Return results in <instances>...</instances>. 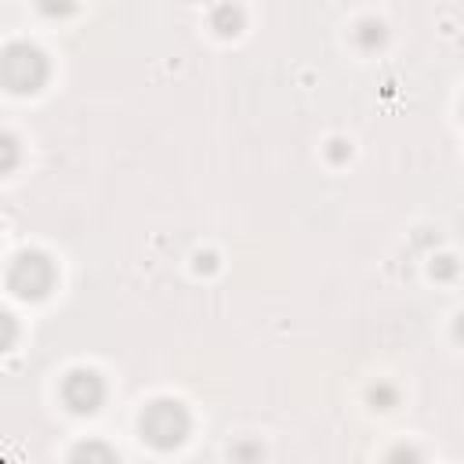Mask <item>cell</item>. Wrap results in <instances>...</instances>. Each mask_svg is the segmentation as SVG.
<instances>
[{
  "label": "cell",
  "mask_w": 464,
  "mask_h": 464,
  "mask_svg": "<svg viewBox=\"0 0 464 464\" xmlns=\"http://www.w3.org/2000/svg\"><path fill=\"white\" fill-rule=\"evenodd\" d=\"M54 279H58V268H54V261L44 250H22L7 265V290L14 297H22V301L47 297Z\"/></svg>",
  "instance_id": "3"
},
{
  "label": "cell",
  "mask_w": 464,
  "mask_h": 464,
  "mask_svg": "<svg viewBox=\"0 0 464 464\" xmlns=\"http://www.w3.org/2000/svg\"><path fill=\"white\" fill-rule=\"evenodd\" d=\"M348 156H352V149H348V141H341V138H334V141H330V160H334V163H344Z\"/></svg>",
  "instance_id": "12"
},
{
  "label": "cell",
  "mask_w": 464,
  "mask_h": 464,
  "mask_svg": "<svg viewBox=\"0 0 464 464\" xmlns=\"http://www.w3.org/2000/svg\"><path fill=\"white\" fill-rule=\"evenodd\" d=\"M218 257L214 254H196V272H214Z\"/></svg>",
  "instance_id": "14"
},
{
  "label": "cell",
  "mask_w": 464,
  "mask_h": 464,
  "mask_svg": "<svg viewBox=\"0 0 464 464\" xmlns=\"http://www.w3.org/2000/svg\"><path fill=\"white\" fill-rule=\"evenodd\" d=\"M72 460H116V450H109L105 442H80L72 450Z\"/></svg>",
  "instance_id": "8"
},
{
  "label": "cell",
  "mask_w": 464,
  "mask_h": 464,
  "mask_svg": "<svg viewBox=\"0 0 464 464\" xmlns=\"http://www.w3.org/2000/svg\"><path fill=\"white\" fill-rule=\"evenodd\" d=\"M352 40H355L359 51H377V47H384V40H388V25H384L381 18H362V22L352 29Z\"/></svg>",
  "instance_id": "6"
},
{
  "label": "cell",
  "mask_w": 464,
  "mask_h": 464,
  "mask_svg": "<svg viewBox=\"0 0 464 464\" xmlns=\"http://www.w3.org/2000/svg\"><path fill=\"white\" fill-rule=\"evenodd\" d=\"M36 7L44 18H69L80 7V0H36Z\"/></svg>",
  "instance_id": "9"
},
{
  "label": "cell",
  "mask_w": 464,
  "mask_h": 464,
  "mask_svg": "<svg viewBox=\"0 0 464 464\" xmlns=\"http://www.w3.org/2000/svg\"><path fill=\"white\" fill-rule=\"evenodd\" d=\"M58 395H62V402H65L69 413H80V417H83V413H94V410L105 402V381H102L94 370L76 366V370H69V373L62 377Z\"/></svg>",
  "instance_id": "4"
},
{
  "label": "cell",
  "mask_w": 464,
  "mask_h": 464,
  "mask_svg": "<svg viewBox=\"0 0 464 464\" xmlns=\"http://www.w3.org/2000/svg\"><path fill=\"white\" fill-rule=\"evenodd\" d=\"M453 337H457V341L464 344V312H460V315L453 319Z\"/></svg>",
  "instance_id": "15"
},
{
  "label": "cell",
  "mask_w": 464,
  "mask_h": 464,
  "mask_svg": "<svg viewBox=\"0 0 464 464\" xmlns=\"http://www.w3.org/2000/svg\"><path fill=\"white\" fill-rule=\"evenodd\" d=\"M14 163H18V141L14 134H4V174H11Z\"/></svg>",
  "instance_id": "11"
},
{
  "label": "cell",
  "mask_w": 464,
  "mask_h": 464,
  "mask_svg": "<svg viewBox=\"0 0 464 464\" xmlns=\"http://www.w3.org/2000/svg\"><path fill=\"white\" fill-rule=\"evenodd\" d=\"M0 323H4V341H0V348H11V344H14V315H11V312H4V319H0Z\"/></svg>",
  "instance_id": "13"
},
{
  "label": "cell",
  "mask_w": 464,
  "mask_h": 464,
  "mask_svg": "<svg viewBox=\"0 0 464 464\" xmlns=\"http://www.w3.org/2000/svg\"><path fill=\"white\" fill-rule=\"evenodd\" d=\"M388 457H392V460H395V457H417V450H406V446H399V450H392Z\"/></svg>",
  "instance_id": "16"
},
{
  "label": "cell",
  "mask_w": 464,
  "mask_h": 464,
  "mask_svg": "<svg viewBox=\"0 0 464 464\" xmlns=\"http://www.w3.org/2000/svg\"><path fill=\"white\" fill-rule=\"evenodd\" d=\"M47 72H51L47 54H44L40 47L25 44V40L7 44L4 54H0V80H4V87L14 91V94H33V91H40V87L47 83Z\"/></svg>",
  "instance_id": "2"
},
{
  "label": "cell",
  "mask_w": 464,
  "mask_h": 464,
  "mask_svg": "<svg viewBox=\"0 0 464 464\" xmlns=\"http://www.w3.org/2000/svg\"><path fill=\"white\" fill-rule=\"evenodd\" d=\"M138 431L152 450L167 453L188 439L192 417H188L185 402H178V399H152L138 417Z\"/></svg>",
  "instance_id": "1"
},
{
  "label": "cell",
  "mask_w": 464,
  "mask_h": 464,
  "mask_svg": "<svg viewBox=\"0 0 464 464\" xmlns=\"http://www.w3.org/2000/svg\"><path fill=\"white\" fill-rule=\"evenodd\" d=\"M243 22H246V14H243V7L236 0H218L210 7V29L218 36H239L243 33Z\"/></svg>",
  "instance_id": "5"
},
{
  "label": "cell",
  "mask_w": 464,
  "mask_h": 464,
  "mask_svg": "<svg viewBox=\"0 0 464 464\" xmlns=\"http://www.w3.org/2000/svg\"><path fill=\"white\" fill-rule=\"evenodd\" d=\"M366 399H370L373 410H392V406H399V388L388 384V381H377V384H370Z\"/></svg>",
  "instance_id": "7"
},
{
  "label": "cell",
  "mask_w": 464,
  "mask_h": 464,
  "mask_svg": "<svg viewBox=\"0 0 464 464\" xmlns=\"http://www.w3.org/2000/svg\"><path fill=\"white\" fill-rule=\"evenodd\" d=\"M428 272H431L435 279H453V276L460 272V265H457V257H453V254H435V257H431V265H428Z\"/></svg>",
  "instance_id": "10"
}]
</instances>
